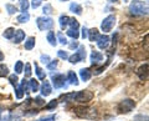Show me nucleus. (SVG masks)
<instances>
[{
    "mask_svg": "<svg viewBox=\"0 0 149 121\" xmlns=\"http://www.w3.org/2000/svg\"><path fill=\"white\" fill-rule=\"evenodd\" d=\"M93 92L90 90H81V91H77V92H70V94L66 95H62L60 97V100H62L63 102H72V101H76V102H80V104H87L93 99Z\"/></svg>",
    "mask_w": 149,
    "mask_h": 121,
    "instance_id": "nucleus-1",
    "label": "nucleus"
},
{
    "mask_svg": "<svg viewBox=\"0 0 149 121\" xmlns=\"http://www.w3.org/2000/svg\"><path fill=\"white\" fill-rule=\"evenodd\" d=\"M74 114H76L78 117L81 119H87V120H95L98 117V113L95 108H91V106H77V108L73 109Z\"/></svg>",
    "mask_w": 149,
    "mask_h": 121,
    "instance_id": "nucleus-2",
    "label": "nucleus"
},
{
    "mask_svg": "<svg viewBox=\"0 0 149 121\" xmlns=\"http://www.w3.org/2000/svg\"><path fill=\"white\" fill-rule=\"evenodd\" d=\"M129 14L133 16H142V15H147L148 14V5L147 3L139 1L136 0L129 5Z\"/></svg>",
    "mask_w": 149,
    "mask_h": 121,
    "instance_id": "nucleus-3",
    "label": "nucleus"
},
{
    "mask_svg": "<svg viewBox=\"0 0 149 121\" xmlns=\"http://www.w3.org/2000/svg\"><path fill=\"white\" fill-rule=\"evenodd\" d=\"M136 108V101L132 99H124L118 104L117 109L120 114H128Z\"/></svg>",
    "mask_w": 149,
    "mask_h": 121,
    "instance_id": "nucleus-4",
    "label": "nucleus"
},
{
    "mask_svg": "<svg viewBox=\"0 0 149 121\" xmlns=\"http://www.w3.org/2000/svg\"><path fill=\"white\" fill-rule=\"evenodd\" d=\"M36 24L41 31H45V30H50L54 26V20L49 16H40L36 19Z\"/></svg>",
    "mask_w": 149,
    "mask_h": 121,
    "instance_id": "nucleus-5",
    "label": "nucleus"
},
{
    "mask_svg": "<svg viewBox=\"0 0 149 121\" xmlns=\"http://www.w3.org/2000/svg\"><path fill=\"white\" fill-rule=\"evenodd\" d=\"M86 59V49L85 46H78L77 48V51L74 53L73 55H71V56H68V60L71 64H77L82 61V60Z\"/></svg>",
    "mask_w": 149,
    "mask_h": 121,
    "instance_id": "nucleus-6",
    "label": "nucleus"
},
{
    "mask_svg": "<svg viewBox=\"0 0 149 121\" xmlns=\"http://www.w3.org/2000/svg\"><path fill=\"white\" fill-rule=\"evenodd\" d=\"M51 80H52L55 89H61V87L66 86V76L63 74H51Z\"/></svg>",
    "mask_w": 149,
    "mask_h": 121,
    "instance_id": "nucleus-7",
    "label": "nucleus"
},
{
    "mask_svg": "<svg viewBox=\"0 0 149 121\" xmlns=\"http://www.w3.org/2000/svg\"><path fill=\"white\" fill-rule=\"evenodd\" d=\"M114 25H116V16L111 14V15H108L103 19V21H102V24H101V29L104 32H109L114 27Z\"/></svg>",
    "mask_w": 149,
    "mask_h": 121,
    "instance_id": "nucleus-8",
    "label": "nucleus"
},
{
    "mask_svg": "<svg viewBox=\"0 0 149 121\" xmlns=\"http://www.w3.org/2000/svg\"><path fill=\"white\" fill-rule=\"evenodd\" d=\"M109 36H107V35H100L98 38H97V40H96V43H97V46H98L100 49H102V50H104V49H107L109 46Z\"/></svg>",
    "mask_w": 149,
    "mask_h": 121,
    "instance_id": "nucleus-9",
    "label": "nucleus"
},
{
    "mask_svg": "<svg viewBox=\"0 0 149 121\" xmlns=\"http://www.w3.org/2000/svg\"><path fill=\"white\" fill-rule=\"evenodd\" d=\"M103 61V54L100 51H92L91 54V64L92 65H98Z\"/></svg>",
    "mask_w": 149,
    "mask_h": 121,
    "instance_id": "nucleus-10",
    "label": "nucleus"
},
{
    "mask_svg": "<svg viewBox=\"0 0 149 121\" xmlns=\"http://www.w3.org/2000/svg\"><path fill=\"white\" fill-rule=\"evenodd\" d=\"M137 75H138V77L141 79V80H146V79L148 77V64L147 63L141 65V66L138 68Z\"/></svg>",
    "mask_w": 149,
    "mask_h": 121,
    "instance_id": "nucleus-11",
    "label": "nucleus"
},
{
    "mask_svg": "<svg viewBox=\"0 0 149 121\" xmlns=\"http://www.w3.org/2000/svg\"><path fill=\"white\" fill-rule=\"evenodd\" d=\"M41 95L42 96H49V95H51V92H52V86H51V84H50V81H47V80H45L44 82H42V85H41Z\"/></svg>",
    "mask_w": 149,
    "mask_h": 121,
    "instance_id": "nucleus-12",
    "label": "nucleus"
},
{
    "mask_svg": "<svg viewBox=\"0 0 149 121\" xmlns=\"http://www.w3.org/2000/svg\"><path fill=\"white\" fill-rule=\"evenodd\" d=\"M25 39V32L24 30L19 29V30H15V34H14V38H13V43L14 44H20L21 41H24Z\"/></svg>",
    "mask_w": 149,
    "mask_h": 121,
    "instance_id": "nucleus-13",
    "label": "nucleus"
},
{
    "mask_svg": "<svg viewBox=\"0 0 149 121\" xmlns=\"http://www.w3.org/2000/svg\"><path fill=\"white\" fill-rule=\"evenodd\" d=\"M66 80H67L70 84H71V85H74V86L78 85V77H77L76 74H74V71H72V70H70V71L67 72Z\"/></svg>",
    "mask_w": 149,
    "mask_h": 121,
    "instance_id": "nucleus-14",
    "label": "nucleus"
},
{
    "mask_svg": "<svg viewBox=\"0 0 149 121\" xmlns=\"http://www.w3.org/2000/svg\"><path fill=\"white\" fill-rule=\"evenodd\" d=\"M80 76L82 79V81H88L91 79V76H92V72H91V70L88 68H83V69L80 70Z\"/></svg>",
    "mask_w": 149,
    "mask_h": 121,
    "instance_id": "nucleus-15",
    "label": "nucleus"
},
{
    "mask_svg": "<svg viewBox=\"0 0 149 121\" xmlns=\"http://www.w3.org/2000/svg\"><path fill=\"white\" fill-rule=\"evenodd\" d=\"M100 36V31L96 29V27H93V29H90L88 30V35H87V38H88V40L90 41H96L97 40V38Z\"/></svg>",
    "mask_w": 149,
    "mask_h": 121,
    "instance_id": "nucleus-16",
    "label": "nucleus"
},
{
    "mask_svg": "<svg viewBox=\"0 0 149 121\" xmlns=\"http://www.w3.org/2000/svg\"><path fill=\"white\" fill-rule=\"evenodd\" d=\"M47 41L51 46H56L57 45V39H56V35H55V31H49L47 32Z\"/></svg>",
    "mask_w": 149,
    "mask_h": 121,
    "instance_id": "nucleus-17",
    "label": "nucleus"
},
{
    "mask_svg": "<svg viewBox=\"0 0 149 121\" xmlns=\"http://www.w3.org/2000/svg\"><path fill=\"white\" fill-rule=\"evenodd\" d=\"M35 44H36V39L34 36H30V38H27L26 41H25V49L26 50H31L35 48Z\"/></svg>",
    "mask_w": 149,
    "mask_h": 121,
    "instance_id": "nucleus-18",
    "label": "nucleus"
},
{
    "mask_svg": "<svg viewBox=\"0 0 149 121\" xmlns=\"http://www.w3.org/2000/svg\"><path fill=\"white\" fill-rule=\"evenodd\" d=\"M70 10H71L73 14L81 15L82 14V6L80 5V4H77V3H72L71 5H70Z\"/></svg>",
    "mask_w": 149,
    "mask_h": 121,
    "instance_id": "nucleus-19",
    "label": "nucleus"
},
{
    "mask_svg": "<svg viewBox=\"0 0 149 121\" xmlns=\"http://www.w3.org/2000/svg\"><path fill=\"white\" fill-rule=\"evenodd\" d=\"M29 89H30V91H34V92L39 91L40 85H39V81H37L36 79H31L29 81Z\"/></svg>",
    "mask_w": 149,
    "mask_h": 121,
    "instance_id": "nucleus-20",
    "label": "nucleus"
},
{
    "mask_svg": "<svg viewBox=\"0 0 149 121\" xmlns=\"http://www.w3.org/2000/svg\"><path fill=\"white\" fill-rule=\"evenodd\" d=\"M58 21H60V26H61V29H65V27L68 26L70 18L67 15H61V16L58 18Z\"/></svg>",
    "mask_w": 149,
    "mask_h": 121,
    "instance_id": "nucleus-21",
    "label": "nucleus"
},
{
    "mask_svg": "<svg viewBox=\"0 0 149 121\" xmlns=\"http://www.w3.org/2000/svg\"><path fill=\"white\" fill-rule=\"evenodd\" d=\"M66 32H67V35L70 36V38H72L74 40H77L78 36H80V31H78V29H71V27H68Z\"/></svg>",
    "mask_w": 149,
    "mask_h": 121,
    "instance_id": "nucleus-22",
    "label": "nucleus"
},
{
    "mask_svg": "<svg viewBox=\"0 0 149 121\" xmlns=\"http://www.w3.org/2000/svg\"><path fill=\"white\" fill-rule=\"evenodd\" d=\"M35 72H36V75H37V77L40 79V80H45V77H46V74H45V71L41 69L39 65H37L36 63H35Z\"/></svg>",
    "mask_w": 149,
    "mask_h": 121,
    "instance_id": "nucleus-23",
    "label": "nucleus"
},
{
    "mask_svg": "<svg viewBox=\"0 0 149 121\" xmlns=\"http://www.w3.org/2000/svg\"><path fill=\"white\" fill-rule=\"evenodd\" d=\"M14 34H15V29H14V27H8V29L3 32V36H4L5 39L10 40V39L14 38Z\"/></svg>",
    "mask_w": 149,
    "mask_h": 121,
    "instance_id": "nucleus-24",
    "label": "nucleus"
},
{
    "mask_svg": "<svg viewBox=\"0 0 149 121\" xmlns=\"http://www.w3.org/2000/svg\"><path fill=\"white\" fill-rule=\"evenodd\" d=\"M30 19V14L29 13H21L20 15L17 16V21L21 23V24H24V23H27Z\"/></svg>",
    "mask_w": 149,
    "mask_h": 121,
    "instance_id": "nucleus-25",
    "label": "nucleus"
},
{
    "mask_svg": "<svg viewBox=\"0 0 149 121\" xmlns=\"http://www.w3.org/2000/svg\"><path fill=\"white\" fill-rule=\"evenodd\" d=\"M19 3H20V9L22 13H27V9L30 6V3L29 0H19Z\"/></svg>",
    "mask_w": 149,
    "mask_h": 121,
    "instance_id": "nucleus-26",
    "label": "nucleus"
},
{
    "mask_svg": "<svg viewBox=\"0 0 149 121\" xmlns=\"http://www.w3.org/2000/svg\"><path fill=\"white\" fill-rule=\"evenodd\" d=\"M9 75V69L6 65L0 64V77H5Z\"/></svg>",
    "mask_w": 149,
    "mask_h": 121,
    "instance_id": "nucleus-27",
    "label": "nucleus"
},
{
    "mask_svg": "<svg viewBox=\"0 0 149 121\" xmlns=\"http://www.w3.org/2000/svg\"><path fill=\"white\" fill-rule=\"evenodd\" d=\"M14 70H15V72L16 74H21L22 72V70H24V64H22V61H16V64H15V66H14Z\"/></svg>",
    "mask_w": 149,
    "mask_h": 121,
    "instance_id": "nucleus-28",
    "label": "nucleus"
},
{
    "mask_svg": "<svg viewBox=\"0 0 149 121\" xmlns=\"http://www.w3.org/2000/svg\"><path fill=\"white\" fill-rule=\"evenodd\" d=\"M5 8H6V10H8V13L10 14V15H13V14L17 13V8H16L15 5H13V4H6Z\"/></svg>",
    "mask_w": 149,
    "mask_h": 121,
    "instance_id": "nucleus-29",
    "label": "nucleus"
},
{
    "mask_svg": "<svg viewBox=\"0 0 149 121\" xmlns=\"http://www.w3.org/2000/svg\"><path fill=\"white\" fill-rule=\"evenodd\" d=\"M20 86H21V89L24 90V92H29V91H30V89H29V81H27L25 77L21 80Z\"/></svg>",
    "mask_w": 149,
    "mask_h": 121,
    "instance_id": "nucleus-30",
    "label": "nucleus"
},
{
    "mask_svg": "<svg viewBox=\"0 0 149 121\" xmlns=\"http://www.w3.org/2000/svg\"><path fill=\"white\" fill-rule=\"evenodd\" d=\"M15 94H16V97H17L19 100L22 99V96H24V90L21 89L20 85H16L15 86Z\"/></svg>",
    "mask_w": 149,
    "mask_h": 121,
    "instance_id": "nucleus-31",
    "label": "nucleus"
},
{
    "mask_svg": "<svg viewBox=\"0 0 149 121\" xmlns=\"http://www.w3.org/2000/svg\"><path fill=\"white\" fill-rule=\"evenodd\" d=\"M9 81H10V84L11 85L15 87L16 85H19V79H17V76H16V74H14V75H9Z\"/></svg>",
    "mask_w": 149,
    "mask_h": 121,
    "instance_id": "nucleus-32",
    "label": "nucleus"
},
{
    "mask_svg": "<svg viewBox=\"0 0 149 121\" xmlns=\"http://www.w3.org/2000/svg\"><path fill=\"white\" fill-rule=\"evenodd\" d=\"M57 38H58L60 43H61L62 45H67V44H68V41H67V39H66V36H65L62 32H58V34H57Z\"/></svg>",
    "mask_w": 149,
    "mask_h": 121,
    "instance_id": "nucleus-33",
    "label": "nucleus"
},
{
    "mask_svg": "<svg viewBox=\"0 0 149 121\" xmlns=\"http://www.w3.org/2000/svg\"><path fill=\"white\" fill-rule=\"evenodd\" d=\"M57 55H58V58L60 59H63V60H66V59H68V53L67 51H65V50H58L57 51Z\"/></svg>",
    "mask_w": 149,
    "mask_h": 121,
    "instance_id": "nucleus-34",
    "label": "nucleus"
},
{
    "mask_svg": "<svg viewBox=\"0 0 149 121\" xmlns=\"http://www.w3.org/2000/svg\"><path fill=\"white\" fill-rule=\"evenodd\" d=\"M57 104H58V101H57V100H51L49 104L45 106V108L47 109V110H51V109H55L56 106H57Z\"/></svg>",
    "mask_w": 149,
    "mask_h": 121,
    "instance_id": "nucleus-35",
    "label": "nucleus"
},
{
    "mask_svg": "<svg viewBox=\"0 0 149 121\" xmlns=\"http://www.w3.org/2000/svg\"><path fill=\"white\" fill-rule=\"evenodd\" d=\"M25 77H30L31 76V65L27 63L26 65H25Z\"/></svg>",
    "mask_w": 149,
    "mask_h": 121,
    "instance_id": "nucleus-36",
    "label": "nucleus"
},
{
    "mask_svg": "<svg viewBox=\"0 0 149 121\" xmlns=\"http://www.w3.org/2000/svg\"><path fill=\"white\" fill-rule=\"evenodd\" d=\"M56 120V116L55 115H50V116H45V117H41L36 121H55Z\"/></svg>",
    "mask_w": 149,
    "mask_h": 121,
    "instance_id": "nucleus-37",
    "label": "nucleus"
},
{
    "mask_svg": "<svg viewBox=\"0 0 149 121\" xmlns=\"http://www.w3.org/2000/svg\"><path fill=\"white\" fill-rule=\"evenodd\" d=\"M57 64H58L57 60H52L51 63L47 64V69L49 70H54V69H56V66H57Z\"/></svg>",
    "mask_w": 149,
    "mask_h": 121,
    "instance_id": "nucleus-38",
    "label": "nucleus"
},
{
    "mask_svg": "<svg viewBox=\"0 0 149 121\" xmlns=\"http://www.w3.org/2000/svg\"><path fill=\"white\" fill-rule=\"evenodd\" d=\"M134 121H148V116L147 115H137L134 117Z\"/></svg>",
    "mask_w": 149,
    "mask_h": 121,
    "instance_id": "nucleus-39",
    "label": "nucleus"
},
{
    "mask_svg": "<svg viewBox=\"0 0 149 121\" xmlns=\"http://www.w3.org/2000/svg\"><path fill=\"white\" fill-rule=\"evenodd\" d=\"M3 121H19V117H15V115H8L6 117H4Z\"/></svg>",
    "mask_w": 149,
    "mask_h": 121,
    "instance_id": "nucleus-40",
    "label": "nucleus"
},
{
    "mask_svg": "<svg viewBox=\"0 0 149 121\" xmlns=\"http://www.w3.org/2000/svg\"><path fill=\"white\" fill-rule=\"evenodd\" d=\"M51 13H52V6L50 4H46L44 6V14H51Z\"/></svg>",
    "mask_w": 149,
    "mask_h": 121,
    "instance_id": "nucleus-41",
    "label": "nucleus"
},
{
    "mask_svg": "<svg viewBox=\"0 0 149 121\" xmlns=\"http://www.w3.org/2000/svg\"><path fill=\"white\" fill-rule=\"evenodd\" d=\"M41 1H42V0H32V1H31V6L34 9H37L41 5Z\"/></svg>",
    "mask_w": 149,
    "mask_h": 121,
    "instance_id": "nucleus-42",
    "label": "nucleus"
},
{
    "mask_svg": "<svg viewBox=\"0 0 149 121\" xmlns=\"http://www.w3.org/2000/svg\"><path fill=\"white\" fill-rule=\"evenodd\" d=\"M41 63L49 64L50 63V56H49V55H41Z\"/></svg>",
    "mask_w": 149,
    "mask_h": 121,
    "instance_id": "nucleus-43",
    "label": "nucleus"
},
{
    "mask_svg": "<svg viewBox=\"0 0 149 121\" xmlns=\"http://www.w3.org/2000/svg\"><path fill=\"white\" fill-rule=\"evenodd\" d=\"M87 35H88V29L86 26H83L82 27V38L83 39H87Z\"/></svg>",
    "mask_w": 149,
    "mask_h": 121,
    "instance_id": "nucleus-44",
    "label": "nucleus"
},
{
    "mask_svg": "<svg viewBox=\"0 0 149 121\" xmlns=\"http://www.w3.org/2000/svg\"><path fill=\"white\" fill-rule=\"evenodd\" d=\"M34 101H35V104H36V105H39V106H41V105H44V104H45L44 100L41 99V97H36Z\"/></svg>",
    "mask_w": 149,
    "mask_h": 121,
    "instance_id": "nucleus-45",
    "label": "nucleus"
},
{
    "mask_svg": "<svg viewBox=\"0 0 149 121\" xmlns=\"http://www.w3.org/2000/svg\"><path fill=\"white\" fill-rule=\"evenodd\" d=\"M78 46H80V45H78L77 41H73L72 44H70V49H72V50H73V49H77Z\"/></svg>",
    "mask_w": 149,
    "mask_h": 121,
    "instance_id": "nucleus-46",
    "label": "nucleus"
},
{
    "mask_svg": "<svg viewBox=\"0 0 149 121\" xmlns=\"http://www.w3.org/2000/svg\"><path fill=\"white\" fill-rule=\"evenodd\" d=\"M4 60V54H3V51L0 50V61H3Z\"/></svg>",
    "mask_w": 149,
    "mask_h": 121,
    "instance_id": "nucleus-47",
    "label": "nucleus"
},
{
    "mask_svg": "<svg viewBox=\"0 0 149 121\" xmlns=\"http://www.w3.org/2000/svg\"><path fill=\"white\" fill-rule=\"evenodd\" d=\"M111 3H116V1H118V0H109Z\"/></svg>",
    "mask_w": 149,
    "mask_h": 121,
    "instance_id": "nucleus-48",
    "label": "nucleus"
},
{
    "mask_svg": "<svg viewBox=\"0 0 149 121\" xmlns=\"http://www.w3.org/2000/svg\"><path fill=\"white\" fill-rule=\"evenodd\" d=\"M0 115H1V109H0Z\"/></svg>",
    "mask_w": 149,
    "mask_h": 121,
    "instance_id": "nucleus-49",
    "label": "nucleus"
},
{
    "mask_svg": "<svg viewBox=\"0 0 149 121\" xmlns=\"http://www.w3.org/2000/svg\"><path fill=\"white\" fill-rule=\"evenodd\" d=\"M61 1H66V0H61Z\"/></svg>",
    "mask_w": 149,
    "mask_h": 121,
    "instance_id": "nucleus-50",
    "label": "nucleus"
},
{
    "mask_svg": "<svg viewBox=\"0 0 149 121\" xmlns=\"http://www.w3.org/2000/svg\"><path fill=\"white\" fill-rule=\"evenodd\" d=\"M124 1H127V0H124Z\"/></svg>",
    "mask_w": 149,
    "mask_h": 121,
    "instance_id": "nucleus-51",
    "label": "nucleus"
}]
</instances>
